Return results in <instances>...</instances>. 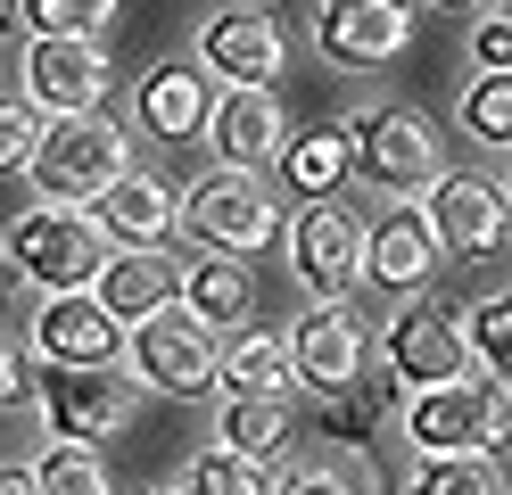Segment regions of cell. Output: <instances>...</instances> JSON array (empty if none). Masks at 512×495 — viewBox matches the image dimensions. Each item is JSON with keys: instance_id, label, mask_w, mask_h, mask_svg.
Wrapping results in <instances>:
<instances>
[{"instance_id": "cell-41", "label": "cell", "mask_w": 512, "mask_h": 495, "mask_svg": "<svg viewBox=\"0 0 512 495\" xmlns=\"http://www.w3.org/2000/svg\"><path fill=\"white\" fill-rule=\"evenodd\" d=\"M0 289H9V273H0Z\"/></svg>"}, {"instance_id": "cell-21", "label": "cell", "mask_w": 512, "mask_h": 495, "mask_svg": "<svg viewBox=\"0 0 512 495\" xmlns=\"http://www.w3.org/2000/svg\"><path fill=\"white\" fill-rule=\"evenodd\" d=\"M182 306L199 314V322H215V330H232L240 314H256V273H248V256H223V248L190 256V264H182Z\"/></svg>"}, {"instance_id": "cell-16", "label": "cell", "mask_w": 512, "mask_h": 495, "mask_svg": "<svg viewBox=\"0 0 512 495\" xmlns=\"http://www.w3.org/2000/svg\"><path fill=\"white\" fill-rule=\"evenodd\" d=\"M504 207L512 198L496 182H479V174H446L430 190V223H438V248H455V256H496L504 248Z\"/></svg>"}, {"instance_id": "cell-29", "label": "cell", "mask_w": 512, "mask_h": 495, "mask_svg": "<svg viewBox=\"0 0 512 495\" xmlns=\"http://www.w3.org/2000/svg\"><path fill=\"white\" fill-rule=\"evenodd\" d=\"M463 132L479 149H512V75H479L463 91Z\"/></svg>"}, {"instance_id": "cell-37", "label": "cell", "mask_w": 512, "mask_h": 495, "mask_svg": "<svg viewBox=\"0 0 512 495\" xmlns=\"http://www.w3.org/2000/svg\"><path fill=\"white\" fill-rule=\"evenodd\" d=\"M141 495H182V487H141Z\"/></svg>"}, {"instance_id": "cell-4", "label": "cell", "mask_w": 512, "mask_h": 495, "mask_svg": "<svg viewBox=\"0 0 512 495\" xmlns=\"http://www.w3.org/2000/svg\"><path fill=\"white\" fill-rule=\"evenodd\" d=\"M124 372H133L149 396H207V388H223V347H215V322H199L190 306H166V314L133 322Z\"/></svg>"}, {"instance_id": "cell-39", "label": "cell", "mask_w": 512, "mask_h": 495, "mask_svg": "<svg viewBox=\"0 0 512 495\" xmlns=\"http://www.w3.org/2000/svg\"><path fill=\"white\" fill-rule=\"evenodd\" d=\"M504 25H512V0H504Z\"/></svg>"}, {"instance_id": "cell-35", "label": "cell", "mask_w": 512, "mask_h": 495, "mask_svg": "<svg viewBox=\"0 0 512 495\" xmlns=\"http://www.w3.org/2000/svg\"><path fill=\"white\" fill-rule=\"evenodd\" d=\"M25 396H34V380H25V347L9 339V330H0V413L25 405Z\"/></svg>"}, {"instance_id": "cell-12", "label": "cell", "mask_w": 512, "mask_h": 495, "mask_svg": "<svg viewBox=\"0 0 512 495\" xmlns=\"http://www.w3.org/2000/svg\"><path fill=\"white\" fill-rule=\"evenodd\" d=\"M17 91L34 99L42 116H100L108 108V50L100 42H34L17 66Z\"/></svg>"}, {"instance_id": "cell-40", "label": "cell", "mask_w": 512, "mask_h": 495, "mask_svg": "<svg viewBox=\"0 0 512 495\" xmlns=\"http://www.w3.org/2000/svg\"><path fill=\"white\" fill-rule=\"evenodd\" d=\"M504 405H512V380H504Z\"/></svg>"}, {"instance_id": "cell-25", "label": "cell", "mask_w": 512, "mask_h": 495, "mask_svg": "<svg viewBox=\"0 0 512 495\" xmlns=\"http://www.w3.org/2000/svg\"><path fill=\"white\" fill-rule=\"evenodd\" d=\"M397 495H504L496 454H422Z\"/></svg>"}, {"instance_id": "cell-36", "label": "cell", "mask_w": 512, "mask_h": 495, "mask_svg": "<svg viewBox=\"0 0 512 495\" xmlns=\"http://www.w3.org/2000/svg\"><path fill=\"white\" fill-rule=\"evenodd\" d=\"M0 495H42V471L34 462H0Z\"/></svg>"}, {"instance_id": "cell-8", "label": "cell", "mask_w": 512, "mask_h": 495, "mask_svg": "<svg viewBox=\"0 0 512 495\" xmlns=\"http://www.w3.org/2000/svg\"><path fill=\"white\" fill-rule=\"evenodd\" d=\"M141 405V380L108 363V372H50L42 363V429L50 446H108Z\"/></svg>"}, {"instance_id": "cell-9", "label": "cell", "mask_w": 512, "mask_h": 495, "mask_svg": "<svg viewBox=\"0 0 512 495\" xmlns=\"http://www.w3.org/2000/svg\"><path fill=\"white\" fill-rule=\"evenodd\" d=\"M124 347H133V330L108 314L100 289L42 297V314H34V355L50 363V372H108V363H124Z\"/></svg>"}, {"instance_id": "cell-26", "label": "cell", "mask_w": 512, "mask_h": 495, "mask_svg": "<svg viewBox=\"0 0 512 495\" xmlns=\"http://www.w3.org/2000/svg\"><path fill=\"white\" fill-rule=\"evenodd\" d=\"M17 17L34 42H108L116 0H17Z\"/></svg>"}, {"instance_id": "cell-6", "label": "cell", "mask_w": 512, "mask_h": 495, "mask_svg": "<svg viewBox=\"0 0 512 495\" xmlns=\"http://www.w3.org/2000/svg\"><path fill=\"white\" fill-rule=\"evenodd\" d=\"M504 429H512V405L488 380H446V388L405 396V438L422 454H488L504 446Z\"/></svg>"}, {"instance_id": "cell-24", "label": "cell", "mask_w": 512, "mask_h": 495, "mask_svg": "<svg viewBox=\"0 0 512 495\" xmlns=\"http://www.w3.org/2000/svg\"><path fill=\"white\" fill-rule=\"evenodd\" d=\"M347 165H356L347 124H323V132H298V141L281 149V182H290L298 198H331V190L347 182Z\"/></svg>"}, {"instance_id": "cell-10", "label": "cell", "mask_w": 512, "mask_h": 495, "mask_svg": "<svg viewBox=\"0 0 512 495\" xmlns=\"http://www.w3.org/2000/svg\"><path fill=\"white\" fill-rule=\"evenodd\" d=\"M380 363L405 380V388H446V380H471V339H463V322L455 314H438V306H397L389 330H380Z\"/></svg>"}, {"instance_id": "cell-28", "label": "cell", "mask_w": 512, "mask_h": 495, "mask_svg": "<svg viewBox=\"0 0 512 495\" xmlns=\"http://www.w3.org/2000/svg\"><path fill=\"white\" fill-rule=\"evenodd\" d=\"M463 339H471V355L488 363L496 380H512V289H496V297H479V306L463 314Z\"/></svg>"}, {"instance_id": "cell-19", "label": "cell", "mask_w": 512, "mask_h": 495, "mask_svg": "<svg viewBox=\"0 0 512 495\" xmlns=\"http://www.w3.org/2000/svg\"><path fill=\"white\" fill-rule=\"evenodd\" d=\"M207 116H215L207 66H149L141 75V124L157 132V141H199Z\"/></svg>"}, {"instance_id": "cell-7", "label": "cell", "mask_w": 512, "mask_h": 495, "mask_svg": "<svg viewBox=\"0 0 512 495\" xmlns=\"http://www.w3.org/2000/svg\"><path fill=\"white\" fill-rule=\"evenodd\" d=\"M281 240H290V273L314 306H347V289H364V223L339 198H306Z\"/></svg>"}, {"instance_id": "cell-3", "label": "cell", "mask_w": 512, "mask_h": 495, "mask_svg": "<svg viewBox=\"0 0 512 495\" xmlns=\"http://www.w3.org/2000/svg\"><path fill=\"white\" fill-rule=\"evenodd\" d=\"M124 174H133V141H124V124H108V116L50 124V141L34 157V190L58 198V207H100Z\"/></svg>"}, {"instance_id": "cell-14", "label": "cell", "mask_w": 512, "mask_h": 495, "mask_svg": "<svg viewBox=\"0 0 512 495\" xmlns=\"http://www.w3.org/2000/svg\"><path fill=\"white\" fill-rule=\"evenodd\" d=\"M430 273H438V223H430V207L397 198V207L364 231V281L389 289V297H413Z\"/></svg>"}, {"instance_id": "cell-38", "label": "cell", "mask_w": 512, "mask_h": 495, "mask_svg": "<svg viewBox=\"0 0 512 495\" xmlns=\"http://www.w3.org/2000/svg\"><path fill=\"white\" fill-rule=\"evenodd\" d=\"M430 9H463V0H430Z\"/></svg>"}, {"instance_id": "cell-31", "label": "cell", "mask_w": 512, "mask_h": 495, "mask_svg": "<svg viewBox=\"0 0 512 495\" xmlns=\"http://www.w3.org/2000/svg\"><path fill=\"white\" fill-rule=\"evenodd\" d=\"M42 495H116V479L91 446H50L42 454Z\"/></svg>"}, {"instance_id": "cell-11", "label": "cell", "mask_w": 512, "mask_h": 495, "mask_svg": "<svg viewBox=\"0 0 512 495\" xmlns=\"http://www.w3.org/2000/svg\"><path fill=\"white\" fill-rule=\"evenodd\" d=\"M199 66L223 91H273L281 66H290V33H281L273 9H223L199 33Z\"/></svg>"}, {"instance_id": "cell-5", "label": "cell", "mask_w": 512, "mask_h": 495, "mask_svg": "<svg viewBox=\"0 0 512 495\" xmlns=\"http://www.w3.org/2000/svg\"><path fill=\"white\" fill-rule=\"evenodd\" d=\"M182 231L199 248H223V256H248V248H273L281 231V207H273V190L240 174V165H215V174H199L182 190Z\"/></svg>"}, {"instance_id": "cell-13", "label": "cell", "mask_w": 512, "mask_h": 495, "mask_svg": "<svg viewBox=\"0 0 512 495\" xmlns=\"http://www.w3.org/2000/svg\"><path fill=\"white\" fill-rule=\"evenodd\" d=\"M413 42V9L405 0H323L314 9V50L331 66H389Z\"/></svg>"}, {"instance_id": "cell-15", "label": "cell", "mask_w": 512, "mask_h": 495, "mask_svg": "<svg viewBox=\"0 0 512 495\" xmlns=\"http://www.w3.org/2000/svg\"><path fill=\"white\" fill-rule=\"evenodd\" d=\"M290 355H298V388L306 396H347L364 380V322L347 306H314L290 330Z\"/></svg>"}, {"instance_id": "cell-1", "label": "cell", "mask_w": 512, "mask_h": 495, "mask_svg": "<svg viewBox=\"0 0 512 495\" xmlns=\"http://www.w3.org/2000/svg\"><path fill=\"white\" fill-rule=\"evenodd\" d=\"M108 240L116 231L100 223V207H58V198H34L17 223H9V264L42 297H67V289H100L108 273Z\"/></svg>"}, {"instance_id": "cell-20", "label": "cell", "mask_w": 512, "mask_h": 495, "mask_svg": "<svg viewBox=\"0 0 512 495\" xmlns=\"http://www.w3.org/2000/svg\"><path fill=\"white\" fill-rule=\"evenodd\" d=\"M100 223L116 231L124 248H149V240H166V231L182 223V198H174L166 174H141V165H133V174L100 198Z\"/></svg>"}, {"instance_id": "cell-2", "label": "cell", "mask_w": 512, "mask_h": 495, "mask_svg": "<svg viewBox=\"0 0 512 495\" xmlns=\"http://www.w3.org/2000/svg\"><path fill=\"white\" fill-rule=\"evenodd\" d=\"M347 149H356L364 182L389 190V198H430L446 182L438 132L413 116V108H397V99H380V108H347Z\"/></svg>"}, {"instance_id": "cell-23", "label": "cell", "mask_w": 512, "mask_h": 495, "mask_svg": "<svg viewBox=\"0 0 512 495\" xmlns=\"http://www.w3.org/2000/svg\"><path fill=\"white\" fill-rule=\"evenodd\" d=\"M215 446H232L248 462H273L290 446V405L281 396H223L215 405Z\"/></svg>"}, {"instance_id": "cell-30", "label": "cell", "mask_w": 512, "mask_h": 495, "mask_svg": "<svg viewBox=\"0 0 512 495\" xmlns=\"http://www.w3.org/2000/svg\"><path fill=\"white\" fill-rule=\"evenodd\" d=\"M42 108L25 91H0V174H34V157H42Z\"/></svg>"}, {"instance_id": "cell-22", "label": "cell", "mask_w": 512, "mask_h": 495, "mask_svg": "<svg viewBox=\"0 0 512 495\" xmlns=\"http://www.w3.org/2000/svg\"><path fill=\"white\" fill-rule=\"evenodd\" d=\"M223 396H281V405H290V396H298L290 339H273V330H240V339L223 347Z\"/></svg>"}, {"instance_id": "cell-18", "label": "cell", "mask_w": 512, "mask_h": 495, "mask_svg": "<svg viewBox=\"0 0 512 495\" xmlns=\"http://www.w3.org/2000/svg\"><path fill=\"white\" fill-rule=\"evenodd\" d=\"M100 297H108V314L133 330V322H149V314L182 306V273H174L157 248H116L108 273H100Z\"/></svg>"}, {"instance_id": "cell-17", "label": "cell", "mask_w": 512, "mask_h": 495, "mask_svg": "<svg viewBox=\"0 0 512 495\" xmlns=\"http://www.w3.org/2000/svg\"><path fill=\"white\" fill-rule=\"evenodd\" d=\"M207 141L223 165H240V174H256V165H273L281 149H290V124H281V99L273 91H223L215 116H207Z\"/></svg>"}, {"instance_id": "cell-34", "label": "cell", "mask_w": 512, "mask_h": 495, "mask_svg": "<svg viewBox=\"0 0 512 495\" xmlns=\"http://www.w3.org/2000/svg\"><path fill=\"white\" fill-rule=\"evenodd\" d=\"M471 58H479V75H512V25L488 17V25L471 33Z\"/></svg>"}, {"instance_id": "cell-27", "label": "cell", "mask_w": 512, "mask_h": 495, "mask_svg": "<svg viewBox=\"0 0 512 495\" xmlns=\"http://www.w3.org/2000/svg\"><path fill=\"white\" fill-rule=\"evenodd\" d=\"M174 487H182V495H273V487H265V471H256L248 454H232V446H207V454H190Z\"/></svg>"}, {"instance_id": "cell-33", "label": "cell", "mask_w": 512, "mask_h": 495, "mask_svg": "<svg viewBox=\"0 0 512 495\" xmlns=\"http://www.w3.org/2000/svg\"><path fill=\"white\" fill-rule=\"evenodd\" d=\"M273 495H364V479L347 471V462H290V471L273 479Z\"/></svg>"}, {"instance_id": "cell-32", "label": "cell", "mask_w": 512, "mask_h": 495, "mask_svg": "<svg viewBox=\"0 0 512 495\" xmlns=\"http://www.w3.org/2000/svg\"><path fill=\"white\" fill-rule=\"evenodd\" d=\"M314 421H323L331 446H372V429H380V413L356 405V396H314Z\"/></svg>"}]
</instances>
